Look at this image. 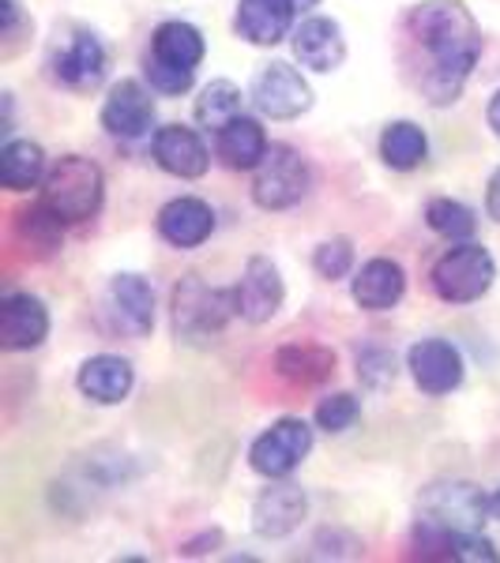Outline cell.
<instances>
[{
	"mask_svg": "<svg viewBox=\"0 0 500 563\" xmlns=\"http://www.w3.org/2000/svg\"><path fill=\"white\" fill-rule=\"evenodd\" d=\"M358 413H361V406L354 395H331L316 406V424H320L324 432H347L350 424L358 421Z\"/></svg>",
	"mask_w": 500,
	"mask_h": 563,
	"instance_id": "31",
	"label": "cell"
},
{
	"mask_svg": "<svg viewBox=\"0 0 500 563\" xmlns=\"http://www.w3.org/2000/svg\"><path fill=\"white\" fill-rule=\"evenodd\" d=\"M268 147L271 143H268V135H263L260 121H252V117H244V113L233 117L230 124H222V129L215 132V151L230 169H257Z\"/></svg>",
	"mask_w": 500,
	"mask_h": 563,
	"instance_id": "22",
	"label": "cell"
},
{
	"mask_svg": "<svg viewBox=\"0 0 500 563\" xmlns=\"http://www.w3.org/2000/svg\"><path fill=\"white\" fill-rule=\"evenodd\" d=\"M106 180L102 169L84 154H68L42 177V203L50 207L61 222H87L102 211Z\"/></svg>",
	"mask_w": 500,
	"mask_h": 563,
	"instance_id": "3",
	"label": "cell"
},
{
	"mask_svg": "<svg viewBox=\"0 0 500 563\" xmlns=\"http://www.w3.org/2000/svg\"><path fill=\"white\" fill-rule=\"evenodd\" d=\"M0 15H4V34H12L15 23H20V4L15 0H0Z\"/></svg>",
	"mask_w": 500,
	"mask_h": 563,
	"instance_id": "33",
	"label": "cell"
},
{
	"mask_svg": "<svg viewBox=\"0 0 500 563\" xmlns=\"http://www.w3.org/2000/svg\"><path fill=\"white\" fill-rule=\"evenodd\" d=\"M233 316H238L233 289H215L199 275L181 278V286L174 289V331L188 346H211Z\"/></svg>",
	"mask_w": 500,
	"mask_h": 563,
	"instance_id": "2",
	"label": "cell"
},
{
	"mask_svg": "<svg viewBox=\"0 0 500 563\" xmlns=\"http://www.w3.org/2000/svg\"><path fill=\"white\" fill-rule=\"evenodd\" d=\"M61 218L50 211V207L42 203H34L31 211H23L20 214V238L31 244V249H39V252H53L61 244Z\"/></svg>",
	"mask_w": 500,
	"mask_h": 563,
	"instance_id": "29",
	"label": "cell"
},
{
	"mask_svg": "<svg viewBox=\"0 0 500 563\" xmlns=\"http://www.w3.org/2000/svg\"><path fill=\"white\" fill-rule=\"evenodd\" d=\"M406 31L425 53V71L417 79L425 98L433 106L456 102L481 57V31L475 15L459 0H425L411 12Z\"/></svg>",
	"mask_w": 500,
	"mask_h": 563,
	"instance_id": "1",
	"label": "cell"
},
{
	"mask_svg": "<svg viewBox=\"0 0 500 563\" xmlns=\"http://www.w3.org/2000/svg\"><path fill=\"white\" fill-rule=\"evenodd\" d=\"M45 177V154L31 140H8L0 151V180L12 192H26Z\"/></svg>",
	"mask_w": 500,
	"mask_h": 563,
	"instance_id": "25",
	"label": "cell"
},
{
	"mask_svg": "<svg viewBox=\"0 0 500 563\" xmlns=\"http://www.w3.org/2000/svg\"><path fill=\"white\" fill-rule=\"evenodd\" d=\"M294 57L302 60V68L313 71H335L347 60V38H343V26L324 15L302 20L294 26Z\"/></svg>",
	"mask_w": 500,
	"mask_h": 563,
	"instance_id": "14",
	"label": "cell"
},
{
	"mask_svg": "<svg viewBox=\"0 0 500 563\" xmlns=\"http://www.w3.org/2000/svg\"><path fill=\"white\" fill-rule=\"evenodd\" d=\"M425 222H430V230L436 233V238L459 244L475 233L478 218L470 207H463L459 199H433V203L425 207Z\"/></svg>",
	"mask_w": 500,
	"mask_h": 563,
	"instance_id": "28",
	"label": "cell"
},
{
	"mask_svg": "<svg viewBox=\"0 0 500 563\" xmlns=\"http://www.w3.org/2000/svg\"><path fill=\"white\" fill-rule=\"evenodd\" d=\"M489 129H493V135L500 140V90L493 95V102H489Z\"/></svg>",
	"mask_w": 500,
	"mask_h": 563,
	"instance_id": "34",
	"label": "cell"
},
{
	"mask_svg": "<svg viewBox=\"0 0 500 563\" xmlns=\"http://www.w3.org/2000/svg\"><path fill=\"white\" fill-rule=\"evenodd\" d=\"M433 289L441 301L448 305H470L478 297L489 294L497 278V263L489 256V249L470 241H459L456 249H448L441 260L433 263Z\"/></svg>",
	"mask_w": 500,
	"mask_h": 563,
	"instance_id": "4",
	"label": "cell"
},
{
	"mask_svg": "<svg viewBox=\"0 0 500 563\" xmlns=\"http://www.w3.org/2000/svg\"><path fill=\"white\" fill-rule=\"evenodd\" d=\"M297 15L294 0H241L238 34L252 45H279L290 34Z\"/></svg>",
	"mask_w": 500,
	"mask_h": 563,
	"instance_id": "19",
	"label": "cell"
},
{
	"mask_svg": "<svg viewBox=\"0 0 500 563\" xmlns=\"http://www.w3.org/2000/svg\"><path fill=\"white\" fill-rule=\"evenodd\" d=\"M354 301H358L366 312H388L403 301L406 294V275L395 260H369L366 267L354 275V286H350Z\"/></svg>",
	"mask_w": 500,
	"mask_h": 563,
	"instance_id": "18",
	"label": "cell"
},
{
	"mask_svg": "<svg viewBox=\"0 0 500 563\" xmlns=\"http://www.w3.org/2000/svg\"><path fill=\"white\" fill-rule=\"evenodd\" d=\"M308 166L305 158L286 143H271L263 162L252 177V199L263 211H286V207L302 203L308 192Z\"/></svg>",
	"mask_w": 500,
	"mask_h": 563,
	"instance_id": "5",
	"label": "cell"
},
{
	"mask_svg": "<svg viewBox=\"0 0 500 563\" xmlns=\"http://www.w3.org/2000/svg\"><path fill=\"white\" fill-rule=\"evenodd\" d=\"M79 390L98 406H117L129 398V390L135 384V372L124 357H113V353H98V357L84 361L79 368Z\"/></svg>",
	"mask_w": 500,
	"mask_h": 563,
	"instance_id": "20",
	"label": "cell"
},
{
	"mask_svg": "<svg viewBox=\"0 0 500 563\" xmlns=\"http://www.w3.org/2000/svg\"><path fill=\"white\" fill-rule=\"evenodd\" d=\"M233 294H238V316H241V320L268 323L271 316H279V308H283L286 289H283V278H279L275 263L263 260V256H252Z\"/></svg>",
	"mask_w": 500,
	"mask_h": 563,
	"instance_id": "12",
	"label": "cell"
},
{
	"mask_svg": "<svg viewBox=\"0 0 500 563\" xmlns=\"http://www.w3.org/2000/svg\"><path fill=\"white\" fill-rule=\"evenodd\" d=\"M406 368L425 395H452L463 384V353L444 339H425L411 346Z\"/></svg>",
	"mask_w": 500,
	"mask_h": 563,
	"instance_id": "9",
	"label": "cell"
},
{
	"mask_svg": "<svg viewBox=\"0 0 500 563\" xmlns=\"http://www.w3.org/2000/svg\"><path fill=\"white\" fill-rule=\"evenodd\" d=\"M211 230H215V211L196 196L170 199L159 211V233L174 249H196V244L211 238Z\"/></svg>",
	"mask_w": 500,
	"mask_h": 563,
	"instance_id": "16",
	"label": "cell"
},
{
	"mask_svg": "<svg viewBox=\"0 0 500 563\" xmlns=\"http://www.w3.org/2000/svg\"><path fill=\"white\" fill-rule=\"evenodd\" d=\"M102 124L117 140H143L154 124V98L135 79H121L102 106Z\"/></svg>",
	"mask_w": 500,
	"mask_h": 563,
	"instance_id": "10",
	"label": "cell"
},
{
	"mask_svg": "<svg viewBox=\"0 0 500 563\" xmlns=\"http://www.w3.org/2000/svg\"><path fill=\"white\" fill-rule=\"evenodd\" d=\"M313 267L316 275L335 282V278H347L350 267H354V244L347 238H335V241H324L313 256Z\"/></svg>",
	"mask_w": 500,
	"mask_h": 563,
	"instance_id": "30",
	"label": "cell"
},
{
	"mask_svg": "<svg viewBox=\"0 0 500 563\" xmlns=\"http://www.w3.org/2000/svg\"><path fill=\"white\" fill-rule=\"evenodd\" d=\"M109 297H113L117 320L129 327L132 334H151V327H154V289L148 286V278L117 275L113 286H109Z\"/></svg>",
	"mask_w": 500,
	"mask_h": 563,
	"instance_id": "23",
	"label": "cell"
},
{
	"mask_svg": "<svg viewBox=\"0 0 500 563\" xmlns=\"http://www.w3.org/2000/svg\"><path fill=\"white\" fill-rule=\"evenodd\" d=\"M151 151H154V162L181 180L204 177L207 166H211V154H207L204 140H199L193 129H181V124H166V129L154 132Z\"/></svg>",
	"mask_w": 500,
	"mask_h": 563,
	"instance_id": "13",
	"label": "cell"
},
{
	"mask_svg": "<svg viewBox=\"0 0 500 563\" xmlns=\"http://www.w3.org/2000/svg\"><path fill=\"white\" fill-rule=\"evenodd\" d=\"M486 211L493 222H500V169L493 174V180H489V192H486Z\"/></svg>",
	"mask_w": 500,
	"mask_h": 563,
	"instance_id": "32",
	"label": "cell"
},
{
	"mask_svg": "<svg viewBox=\"0 0 500 563\" xmlns=\"http://www.w3.org/2000/svg\"><path fill=\"white\" fill-rule=\"evenodd\" d=\"M204 53H207L204 34H199L193 23L170 20V23H162L159 31H154L151 53H148V65L196 71V68H199V60H204Z\"/></svg>",
	"mask_w": 500,
	"mask_h": 563,
	"instance_id": "21",
	"label": "cell"
},
{
	"mask_svg": "<svg viewBox=\"0 0 500 563\" xmlns=\"http://www.w3.org/2000/svg\"><path fill=\"white\" fill-rule=\"evenodd\" d=\"M489 519H497L500 522V488L493 496H489Z\"/></svg>",
	"mask_w": 500,
	"mask_h": 563,
	"instance_id": "35",
	"label": "cell"
},
{
	"mask_svg": "<svg viewBox=\"0 0 500 563\" xmlns=\"http://www.w3.org/2000/svg\"><path fill=\"white\" fill-rule=\"evenodd\" d=\"M50 334V312L31 294H4L0 301V346L8 353H23L45 342Z\"/></svg>",
	"mask_w": 500,
	"mask_h": 563,
	"instance_id": "11",
	"label": "cell"
},
{
	"mask_svg": "<svg viewBox=\"0 0 500 563\" xmlns=\"http://www.w3.org/2000/svg\"><path fill=\"white\" fill-rule=\"evenodd\" d=\"M308 451H313V429H308L302 417H283V421H275L263 435H257V443L249 448V466L260 477L279 481L294 474Z\"/></svg>",
	"mask_w": 500,
	"mask_h": 563,
	"instance_id": "6",
	"label": "cell"
},
{
	"mask_svg": "<svg viewBox=\"0 0 500 563\" xmlns=\"http://www.w3.org/2000/svg\"><path fill=\"white\" fill-rule=\"evenodd\" d=\"M308 511V499L297 485H271L263 488L260 499L252 504V526L260 538H286L302 526Z\"/></svg>",
	"mask_w": 500,
	"mask_h": 563,
	"instance_id": "15",
	"label": "cell"
},
{
	"mask_svg": "<svg viewBox=\"0 0 500 563\" xmlns=\"http://www.w3.org/2000/svg\"><path fill=\"white\" fill-rule=\"evenodd\" d=\"M425 154H430V140H425V132L414 121H395L380 135V158L392 169H399V174L417 169L425 162Z\"/></svg>",
	"mask_w": 500,
	"mask_h": 563,
	"instance_id": "26",
	"label": "cell"
},
{
	"mask_svg": "<svg viewBox=\"0 0 500 563\" xmlns=\"http://www.w3.org/2000/svg\"><path fill=\"white\" fill-rule=\"evenodd\" d=\"M422 519L448 530H481L489 519V496H481L467 481H441L422 496Z\"/></svg>",
	"mask_w": 500,
	"mask_h": 563,
	"instance_id": "7",
	"label": "cell"
},
{
	"mask_svg": "<svg viewBox=\"0 0 500 563\" xmlns=\"http://www.w3.org/2000/svg\"><path fill=\"white\" fill-rule=\"evenodd\" d=\"M244 109V95L241 87H233L230 79H215L211 87H204V95H199L196 102V121L204 124V129H222V124H230L233 117H241Z\"/></svg>",
	"mask_w": 500,
	"mask_h": 563,
	"instance_id": "27",
	"label": "cell"
},
{
	"mask_svg": "<svg viewBox=\"0 0 500 563\" xmlns=\"http://www.w3.org/2000/svg\"><path fill=\"white\" fill-rule=\"evenodd\" d=\"M275 368L290 384L316 387L335 372V353L324 346H283L275 353Z\"/></svg>",
	"mask_w": 500,
	"mask_h": 563,
	"instance_id": "24",
	"label": "cell"
},
{
	"mask_svg": "<svg viewBox=\"0 0 500 563\" xmlns=\"http://www.w3.org/2000/svg\"><path fill=\"white\" fill-rule=\"evenodd\" d=\"M252 106L263 117H271V121H294V117H302L313 106V90H308L302 71L275 60L252 84Z\"/></svg>",
	"mask_w": 500,
	"mask_h": 563,
	"instance_id": "8",
	"label": "cell"
},
{
	"mask_svg": "<svg viewBox=\"0 0 500 563\" xmlns=\"http://www.w3.org/2000/svg\"><path fill=\"white\" fill-rule=\"evenodd\" d=\"M294 4H297V12H308V8H316L320 0H294Z\"/></svg>",
	"mask_w": 500,
	"mask_h": 563,
	"instance_id": "36",
	"label": "cell"
},
{
	"mask_svg": "<svg viewBox=\"0 0 500 563\" xmlns=\"http://www.w3.org/2000/svg\"><path fill=\"white\" fill-rule=\"evenodd\" d=\"M53 76H57L65 87H76V90L98 87V84H102V76H106L102 42H98L90 31H76L68 38L65 49L53 57Z\"/></svg>",
	"mask_w": 500,
	"mask_h": 563,
	"instance_id": "17",
	"label": "cell"
}]
</instances>
